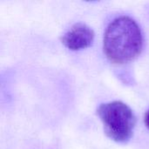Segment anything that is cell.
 Instances as JSON below:
<instances>
[{
    "instance_id": "obj_3",
    "label": "cell",
    "mask_w": 149,
    "mask_h": 149,
    "mask_svg": "<svg viewBox=\"0 0 149 149\" xmlns=\"http://www.w3.org/2000/svg\"><path fill=\"white\" fill-rule=\"evenodd\" d=\"M94 40L93 30L83 23L73 24L62 37V44L72 51H79L92 45Z\"/></svg>"
},
{
    "instance_id": "obj_1",
    "label": "cell",
    "mask_w": 149,
    "mask_h": 149,
    "mask_svg": "<svg viewBox=\"0 0 149 149\" xmlns=\"http://www.w3.org/2000/svg\"><path fill=\"white\" fill-rule=\"evenodd\" d=\"M143 37L140 26L132 17L121 16L107 26L103 41L107 58L115 64H125L134 59L141 52Z\"/></svg>"
},
{
    "instance_id": "obj_2",
    "label": "cell",
    "mask_w": 149,
    "mask_h": 149,
    "mask_svg": "<svg viewBox=\"0 0 149 149\" xmlns=\"http://www.w3.org/2000/svg\"><path fill=\"white\" fill-rule=\"evenodd\" d=\"M97 114L104 125L106 134L113 141L126 143L133 136L136 117L133 110L121 101L101 104Z\"/></svg>"
},
{
    "instance_id": "obj_4",
    "label": "cell",
    "mask_w": 149,
    "mask_h": 149,
    "mask_svg": "<svg viewBox=\"0 0 149 149\" xmlns=\"http://www.w3.org/2000/svg\"><path fill=\"white\" fill-rule=\"evenodd\" d=\"M144 121H145V125L146 127L149 129V110L145 114V118H144Z\"/></svg>"
}]
</instances>
